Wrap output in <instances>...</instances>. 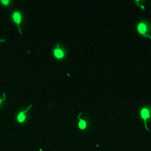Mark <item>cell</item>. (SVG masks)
<instances>
[{"label": "cell", "mask_w": 151, "mask_h": 151, "mask_svg": "<svg viewBox=\"0 0 151 151\" xmlns=\"http://www.w3.org/2000/svg\"><path fill=\"white\" fill-rule=\"evenodd\" d=\"M137 32L144 37L151 39V24L147 19H143L139 21L136 24Z\"/></svg>", "instance_id": "6da1fadb"}, {"label": "cell", "mask_w": 151, "mask_h": 151, "mask_svg": "<svg viewBox=\"0 0 151 151\" xmlns=\"http://www.w3.org/2000/svg\"><path fill=\"white\" fill-rule=\"evenodd\" d=\"M136 4H137V5H138V6H139L140 8H142L143 9H145V7H144V6L143 5H142V4H141L140 3H141V2H142V1H134Z\"/></svg>", "instance_id": "9c48e42d"}, {"label": "cell", "mask_w": 151, "mask_h": 151, "mask_svg": "<svg viewBox=\"0 0 151 151\" xmlns=\"http://www.w3.org/2000/svg\"><path fill=\"white\" fill-rule=\"evenodd\" d=\"M32 106V104L29 105L26 109L19 110L16 114L15 119L17 122L19 124H24L25 123L28 119V112Z\"/></svg>", "instance_id": "5b68a950"}, {"label": "cell", "mask_w": 151, "mask_h": 151, "mask_svg": "<svg viewBox=\"0 0 151 151\" xmlns=\"http://www.w3.org/2000/svg\"><path fill=\"white\" fill-rule=\"evenodd\" d=\"M11 19L12 22L14 23V24H15L16 26L17 27L19 32L21 34L22 33L21 25L23 22V19H24L22 12L19 10H15L12 11L11 14Z\"/></svg>", "instance_id": "277c9868"}, {"label": "cell", "mask_w": 151, "mask_h": 151, "mask_svg": "<svg viewBox=\"0 0 151 151\" xmlns=\"http://www.w3.org/2000/svg\"><path fill=\"white\" fill-rule=\"evenodd\" d=\"M53 57L57 60H63L67 57V50L62 45L58 44L52 49V51Z\"/></svg>", "instance_id": "3957f363"}, {"label": "cell", "mask_w": 151, "mask_h": 151, "mask_svg": "<svg viewBox=\"0 0 151 151\" xmlns=\"http://www.w3.org/2000/svg\"><path fill=\"white\" fill-rule=\"evenodd\" d=\"M140 119L143 122L145 128L149 132L150 130L147 126V122H151V106L146 105L142 107L139 112Z\"/></svg>", "instance_id": "7a4b0ae2"}, {"label": "cell", "mask_w": 151, "mask_h": 151, "mask_svg": "<svg viewBox=\"0 0 151 151\" xmlns=\"http://www.w3.org/2000/svg\"><path fill=\"white\" fill-rule=\"evenodd\" d=\"M81 115V112H80L77 116V118L78 119V121L77 123V127L81 130H86L88 129V124H89L88 119L87 117V118L81 117H80Z\"/></svg>", "instance_id": "8992f818"}, {"label": "cell", "mask_w": 151, "mask_h": 151, "mask_svg": "<svg viewBox=\"0 0 151 151\" xmlns=\"http://www.w3.org/2000/svg\"><path fill=\"white\" fill-rule=\"evenodd\" d=\"M12 1L11 0H1L0 4L4 7H8L11 6Z\"/></svg>", "instance_id": "52a82bcc"}, {"label": "cell", "mask_w": 151, "mask_h": 151, "mask_svg": "<svg viewBox=\"0 0 151 151\" xmlns=\"http://www.w3.org/2000/svg\"><path fill=\"white\" fill-rule=\"evenodd\" d=\"M5 41H6V39H5V38L0 39V43H1V42H5Z\"/></svg>", "instance_id": "30bf717a"}, {"label": "cell", "mask_w": 151, "mask_h": 151, "mask_svg": "<svg viewBox=\"0 0 151 151\" xmlns=\"http://www.w3.org/2000/svg\"><path fill=\"white\" fill-rule=\"evenodd\" d=\"M6 100V94L5 93L3 94V97L2 98H0V107L1 106V105L2 104V103L4 101H5Z\"/></svg>", "instance_id": "ba28073f"}]
</instances>
